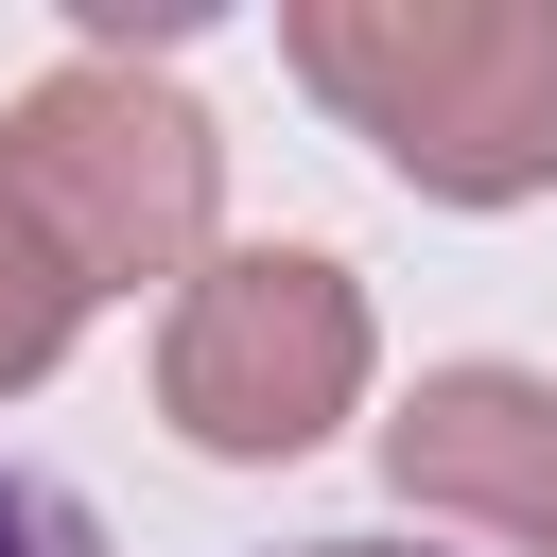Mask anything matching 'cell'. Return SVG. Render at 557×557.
I'll return each mask as SVG.
<instances>
[{
	"mask_svg": "<svg viewBox=\"0 0 557 557\" xmlns=\"http://www.w3.org/2000/svg\"><path fill=\"white\" fill-rule=\"evenodd\" d=\"M383 470L418 522H487L505 557H557V383L540 366H435L383 418Z\"/></svg>",
	"mask_w": 557,
	"mask_h": 557,
	"instance_id": "cell-4",
	"label": "cell"
},
{
	"mask_svg": "<svg viewBox=\"0 0 557 557\" xmlns=\"http://www.w3.org/2000/svg\"><path fill=\"white\" fill-rule=\"evenodd\" d=\"M157 400L226 470L313 453L366 400V296H348V261H313V244H209L191 296H174V331H157Z\"/></svg>",
	"mask_w": 557,
	"mask_h": 557,
	"instance_id": "cell-3",
	"label": "cell"
},
{
	"mask_svg": "<svg viewBox=\"0 0 557 557\" xmlns=\"http://www.w3.org/2000/svg\"><path fill=\"white\" fill-rule=\"evenodd\" d=\"M278 557H435V540H383V522H331V540H278Z\"/></svg>",
	"mask_w": 557,
	"mask_h": 557,
	"instance_id": "cell-7",
	"label": "cell"
},
{
	"mask_svg": "<svg viewBox=\"0 0 557 557\" xmlns=\"http://www.w3.org/2000/svg\"><path fill=\"white\" fill-rule=\"evenodd\" d=\"M0 557H122V540L87 522V487H52V470L0 453Z\"/></svg>",
	"mask_w": 557,
	"mask_h": 557,
	"instance_id": "cell-6",
	"label": "cell"
},
{
	"mask_svg": "<svg viewBox=\"0 0 557 557\" xmlns=\"http://www.w3.org/2000/svg\"><path fill=\"white\" fill-rule=\"evenodd\" d=\"M70 331H87V278L0 209V400H17V383H52V366H70Z\"/></svg>",
	"mask_w": 557,
	"mask_h": 557,
	"instance_id": "cell-5",
	"label": "cell"
},
{
	"mask_svg": "<svg viewBox=\"0 0 557 557\" xmlns=\"http://www.w3.org/2000/svg\"><path fill=\"white\" fill-rule=\"evenodd\" d=\"M278 52L435 209L557 191V0H296Z\"/></svg>",
	"mask_w": 557,
	"mask_h": 557,
	"instance_id": "cell-1",
	"label": "cell"
},
{
	"mask_svg": "<svg viewBox=\"0 0 557 557\" xmlns=\"http://www.w3.org/2000/svg\"><path fill=\"white\" fill-rule=\"evenodd\" d=\"M209 191H226V139L174 70L139 52H70L0 104V209L87 278V296H139V278H191L209 261Z\"/></svg>",
	"mask_w": 557,
	"mask_h": 557,
	"instance_id": "cell-2",
	"label": "cell"
}]
</instances>
